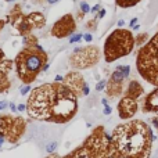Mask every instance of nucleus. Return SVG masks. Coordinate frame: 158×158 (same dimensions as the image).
<instances>
[{
  "label": "nucleus",
  "mask_w": 158,
  "mask_h": 158,
  "mask_svg": "<svg viewBox=\"0 0 158 158\" xmlns=\"http://www.w3.org/2000/svg\"><path fill=\"white\" fill-rule=\"evenodd\" d=\"M155 139L151 128L139 119L121 123L112 132V143L115 148L129 158H148Z\"/></svg>",
  "instance_id": "1"
},
{
  "label": "nucleus",
  "mask_w": 158,
  "mask_h": 158,
  "mask_svg": "<svg viewBox=\"0 0 158 158\" xmlns=\"http://www.w3.org/2000/svg\"><path fill=\"white\" fill-rule=\"evenodd\" d=\"M136 68L146 82L158 87V32L137 51Z\"/></svg>",
  "instance_id": "2"
},
{
  "label": "nucleus",
  "mask_w": 158,
  "mask_h": 158,
  "mask_svg": "<svg viewBox=\"0 0 158 158\" xmlns=\"http://www.w3.org/2000/svg\"><path fill=\"white\" fill-rule=\"evenodd\" d=\"M57 93V86L44 85L32 90L28 100V114L35 119L53 121V101Z\"/></svg>",
  "instance_id": "3"
},
{
  "label": "nucleus",
  "mask_w": 158,
  "mask_h": 158,
  "mask_svg": "<svg viewBox=\"0 0 158 158\" xmlns=\"http://www.w3.org/2000/svg\"><path fill=\"white\" fill-rule=\"evenodd\" d=\"M135 36L130 29H115L110 33L104 43V58L107 63H112L118 58L129 56L135 49Z\"/></svg>",
  "instance_id": "4"
},
{
  "label": "nucleus",
  "mask_w": 158,
  "mask_h": 158,
  "mask_svg": "<svg viewBox=\"0 0 158 158\" xmlns=\"http://www.w3.org/2000/svg\"><path fill=\"white\" fill-rule=\"evenodd\" d=\"M78 111V96L65 85L57 86V93L53 101V121L65 122Z\"/></svg>",
  "instance_id": "5"
},
{
  "label": "nucleus",
  "mask_w": 158,
  "mask_h": 158,
  "mask_svg": "<svg viewBox=\"0 0 158 158\" xmlns=\"http://www.w3.org/2000/svg\"><path fill=\"white\" fill-rule=\"evenodd\" d=\"M44 63V56L38 54V53H26L21 54L17 58V68H18V75L25 83L31 82L36 74L39 72Z\"/></svg>",
  "instance_id": "6"
},
{
  "label": "nucleus",
  "mask_w": 158,
  "mask_h": 158,
  "mask_svg": "<svg viewBox=\"0 0 158 158\" xmlns=\"http://www.w3.org/2000/svg\"><path fill=\"white\" fill-rule=\"evenodd\" d=\"M99 58L100 53L97 47H76L71 57V64L76 68H89L94 65Z\"/></svg>",
  "instance_id": "7"
},
{
  "label": "nucleus",
  "mask_w": 158,
  "mask_h": 158,
  "mask_svg": "<svg viewBox=\"0 0 158 158\" xmlns=\"http://www.w3.org/2000/svg\"><path fill=\"white\" fill-rule=\"evenodd\" d=\"M137 100L123 96L118 103V114L122 119H129L137 112Z\"/></svg>",
  "instance_id": "8"
},
{
  "label": "nucleus",
  "mask_w": 158,
  "mask_h": 158,
  "mask_svg": "<svg viewBox=\"0 0 158 158\" xmlns=\"http://www.w3.org/2000/svg\"><path fill=\"white\" fill-rule=\"evenodd\" d=\"M85 81L83 78L81 76V74L78 72H71L67 78H64V85L68 86L69 89L72 90L76 96L82 94V90H83V86H85Z\"/></svg>",
  "instance_id": "9"
},
{
  "label": "nucleus",
  "mask_w": 158,
  "mask_h": 158,
  "mask_svg": "<svg viewBox=\"0 0 158 158\" xmlns=\"http://www.w3.org/2000/svg\"><path fill=\"white\" fill-rule=\"evenodd\" d=\"M142 110L146 114L147 112H158V87L144 97Z\"/></svg>",
  "instance_id": "10"
},
{
  "label": "nucleus",
  "mask_w": 158,
  "mask_h": 158,
  "mask_svg": "<svg viewBox=\"0 0 158 158\" xmlns=\"http://www.w3.org/2000/svg\"><path fill=\"white\" fill-rule=\"evenodd\" d=\"M144 93V89H143V86L137 82V81H130L126 87V92H125V96L130 97V99H135L137 100L140 96Z\"/></svg>",
  "instance_id": "11"
},
{
  "label": "nucleus",
  "mask_w": 158,
  "mask_h": 158,
  "mask_svg": "<svg viewBox=\"0 0 158 158\" xmlns=\"http://www.w3.org/2000/svg\"><path fill=\"white\" fill-rule=\"evenodd\" d=\"M13 122L14 121L10 118V117H7V115L0 117V132H2V133H6V132L11 128Z\"/></svg>",
  "instance_id": "12"
},
{
  "label": "nucleus",
  "mask_w": 158,
  "mask_h": 158,
  "mask_svg": "<svg viewBox=\"0 0 158 158\" xmlns=\"http://www.w3.org/2000/svg\"><path fill=\"white\" fill-rule=\"evenodd\" d=\"M115 2H117V6L122 7V8H129V7H135L142 0H115Z\"/></svg>",
  "instance_id": "13"
},
{
  "label": "nucleus",
  "mask_w": 158,
  "mask_h": 158,
  "mask_svg": "<svg viewBox=\"0 0 158 158\" xmlns=\"http://www.w3.org/2000/svg\"><path fill=\"white\" fill-rule=\"evenodd\" d=\"M147 40H148V35H147V33H140V35H137V36L135 38V43L137 44V46L144 44Z\"/></svg>",
  "instance_id": "14"
},
{
  "label": "nucleus",
  "mask_w": 158,
  "mask_h": 158,
  "mask_svg": "<svg viewBox=\"0 0 158 158\" xmlns=\"http://www.w3.org/2000/svg\"><path fill=\"white\" fill-rule=\"evenodd\" d=\"M101 104L104 105V115H111L112 108L110 107V104H108V101H107V99H103V100H101Z\"/></svg>",
  "instance_id": "15"
},
{
  "label": "nucleus",
  "mask_w": 158,
  "mask_h": 158,
  "mask_svg": "<svg viewBox=\"0 0 158 158\" xmlns=\"http://www.w3.org/2000/svg\"><path fill=\"white\" fill-rule=\"evenodd\" d=\"M57 146H58V143L57 142H51V143H49V144L46 146V151L49 153V154H53V153L57 150Z\"/></svg>",
  "instance_id": "16"
},
{
  "label": "nucleus",
  "mask_w": 158,
  "mask_h": 158,
  "mask_svg": "<svg viewBox=\"0 0 158 158\" xmlns=\"http://www.w3.org/2000/svg\"><path fill=\"white\" fill-rule=\"evenodd\" d=\"M105 87H107V81H100V82H97V85H96V90L97 92H101V90H104Z\"/></svg>",
  "instance_id": "17"
},
{
  "label": "nucleus",
  "mask_w": 158,
  "mask_h": 158,
  "mask_svg": "<svg viewBox=\"0 0 158 158\" xmlns=\"http://www.w3.org/2000/svg\"><path fill=\"white\" fill-rule=\"evenodd\" d=\"M81 11H82L83 14L89 13V11H90V6L86 3V2H82V3H81Z\"/></svg>",
  "instance_id": "18"
},
{
  "label": "nucleus",
  "mask_w": 158,
  "mask_h": 158,
  "mask_svg": "<svg viewBox=\"0 0 158 158\" xmlns=\"http://www.w3.org/2000/svg\"><path fill=\"white\" fill-rule=\"evenodd\" d=\"M82 35H81V33H76V35H72V36H71V39H69V43H76V42H79V40L82 39Z\"/></svg>",
  "instance_id": "19"
},
{
  "label": "nucleus",
  "mask_w": 158,
  "mask_h": 158,
  "mask_svg": "<svg viewBox=\"0 0 158 158\" xmlns=\"http://www.w3.org/2000/svg\"><path fill=\"white\" fill-rule=\"evenodd\" d=\"M18 28H20V31H21V32H25V31L28 29V28H29V25L26 24V21H22V22L20 24V26H18Z\"/></svg>",
  "instance_id": "20"
},
{
  "label": "nucleus",
  "mask_w": 158,
  "mask_h": 158,
  "mask_svg": "<svg viewBox=\"0 0 158 158\" xmlns=\"http://www.w3.org/2000/svg\"><path fill=\"white\" fill-rule=\"evenodd\" d=\"M20 92H21V94H26V93H29L31 92V86L29 85H26V86H24V87H21L20 89Z\"/></svg>",
  "instance_id": "21"
},
{
  "label": "nucleus",
  "mask_w": 158,
  "mask_h": 158,
  "mask_svg": "<svg viewBox=\"0 0 158 158\" xmlns=\"http://www.w3.org/2000/svg\"><path fill=\"white\" fill-rule=\"evenodd\" d=\"M89 93H90L89 85H87V83H85V86H83V90H82V94H83V96H87Z\"/></svg>",
  "instance_id": "22"
},
{
  "label": "nucleus",
  "mask_w": 158,
  "mask_h": 158,
  "mask_svg": "<svg viewBox=\"0 0 158 158\" xmlns=\"http://www.w3.org/2000/svg\"><path fill=\"white\" fill-rule=\"evenodd\" d=\"M7 107H8V103H7L6 100H2V101H0V111H3V110H6Z\"/></svg>",
  "instance_id": "23"
},
{
  "label": "nucleus",
  "mask_w": 158,
  "mask_h": 158,
  "mask_svg": "<svg viewBox=\"0 0 158 158\" xmlns=\"http://www.w3.org/2000/svg\"><path fill=\"white\" fill-rule=\"evenodd\" d=\"M4 142H6V136H4V133L0 132V148H2V146L4 144Z\"/></svg>",
  "instance_id": "24"
},
{
  "label": "nucleus",
  "mask_w": 158,
  "mask_h": 158,
  "mask_svg": "<svg viewBox=\"0 0 158 158\" xmlns=\"http://www.w3.org/2000/svg\"><path fill=\"white\" fill-rule=\"evenodd\" d=\"M83 39H85L86 42H92V40H93V36L90 35V33H86V35H83Z\"/></svg>",
  "instance_id": "25"
},
{
  "label": "nucleus",
  "mask_w": 158,
  "mask_h": 158,
  "mask_svg": "<svg viewBox=\"0 0 158 158\" xmlns=\"http://www.w3.org/2000/svg\"><path fill=\"white\" fill-rule=\"evenodd\" d=\"M25 110H26V105L25 104H18V105H17V111H25Z\"/></svg>",
  "instance_id": "26"
},
{
  "label": "nucleus",
  "mask_w": 158,
  "mask_h": 158,
  "mask_svg": "<svg viewBox=\"0 0 158 158\" xmlns=\"http://www.w3.org/2000/svg\"><path fill=\"white\" fill-rule=\"evenodd\" d=\"M151 122H153V125L155 126V129L158 130V117H154V118L151 119Z\"/></svg>",
  "instance_id": "27"
},
{
  "label": "nucleus",
  "mask_w": 158,
  "mask_h": 158,
  "mask_svg": "<svg viewBox=\"0 0 158 158\" xmlns=\"http://www.w3.org/2000/svg\"><path fill=\"white\" fill-rule=\"evenodd\" d=\"M129 25H130V28H133L135 25H137V18H132L130 22H129Z\"/></svg>",
  "instance_id": "28"
},
{
  "label": "nucleus",
  "mask_w": 158,
  "mask_h": 158,
  "mask_svg": "<svg viewBox=\"0 0 158 158\" xmlns=\"http://www.w3.org/2000/svg\"><path fill=\"white\" fill-rule=\"evenodd\" d=\"M99 10H100V6H99V4H96L93 8H90V11H92V13H97Z\"/></svg>",
  "instance_id": "29"
},
{
  "label": "nucleus",
  "mask_w": 158,
  "mask_h": 158,
  "mask_svg": "<svg viewBox=\"0 0 158 158\" xmlns=\"http://www.w3.org/2000/svg\"><path fill=\"white\" fill-rule=\"evenodd\" d=\"M105 15V10H101L100 8V14H99V18H103V17Z\"/></svg>",
  "instance_id": "30"
},
{
  "label": "nucleus",
  "mask_w": 158,
  "mask_h": 158,
  "mask_svg": "<svg viewBox=\"0 0 158 158\" xmlns=\"http://www.w3.org/2000/svg\"><path fill=\"white\" fill-rule=\"evenodd\" d=\"M61 81H64V78L61 75H57L56 76V82H61Z\"/></svg>",
  "instance_id": "31"
},
{
  "label": "nucleus",
  "mask_w": 158,
  "mask_h": 158,
  "mask_svg": "<svg viewBox=\"0 0 158 158\" xmlns=\"http://www.w3.org/2000/svg\"><path fill=\"white\" fill-rule=\"evenodd\" d=\"M10 108H11V111H13V112H15V111H17V107H15L14 104H10Z\"/></svg>",
  "instance_id": "32"
},
{
  "label": "nucleus",
  "mask_w": 158,
  "mask_h": 158,
  "mask_svg": "<svg viewBox=\"0 0 158 158\" xmlns=\"http://www.w3.org/2000/svg\"><path fill=\"white\" fill-rule=\"evenodd\" d=\"M123 24H125V21H123V20H119L118 21V26H123Z\"/></svg>",
  "instance_id": "33"
},
{
  "label": "nucleus",
  "mask_w": 158,
  "mask_h": 158,
  "mask_svg": "<svg viewBox=\"0 0 158 158\" xmlns=\"http://www.w3.org/2000/svg\"><path fill=\"white\" fill-rule=\"evenodd\" d=\"M49 64H44V67H43V71H47V69H49Z\"/></svg>",
  "instance_id": "34"
},
{
  "label": "nucleus",
  "mask_w": 158,
  "mask_h": 158,
  "mask_svg": "<svg viewBox=\"0 0 158 158\" xmlns=\"http://www.w3.org/2000/svg\"><path fill=\"white\" fill-rule=\"evenodd\" d=\"M47 2H49L50 4H53V3H57V2H58V0H47Z\"/></svg>",
  "instance_id": "35"
},
{
  "label": "nucleus",
  "mask_w": 158,
  "mask_h": 158,
  "mask_svg": "<svg viewBox=\"0 0 158 158\" xmlns=\"http://www.w3.org/2000/svg\"><path fill=\"white\" fill-rule=\"evenodd\" d=\"M7 2H13V0H7Z\"/></svg>",
  "instance_id": "36"
}]
</instances>
